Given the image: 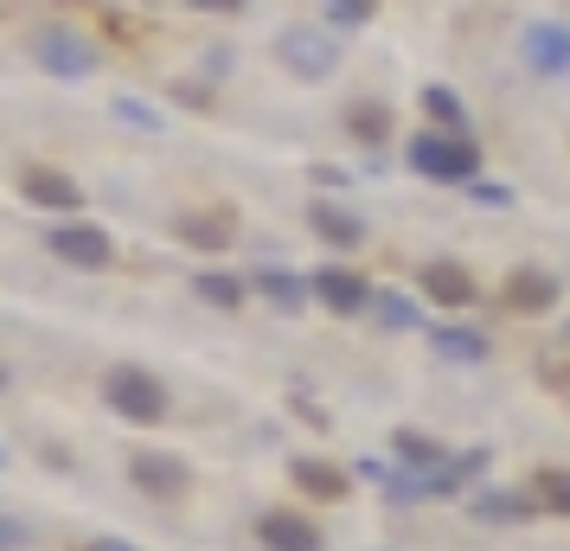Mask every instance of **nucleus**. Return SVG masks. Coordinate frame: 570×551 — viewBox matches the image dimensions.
I'll list each match as a JSON object with an SVG mask.
<instances>
[{"instance_id":"nucleus-1","label":"nucleus","mask_w":570,"mask_h":551,"mask_svg":"<svg viewBox=\"0 0 570 551\" xmlns=\"http://www.w3.org/2000/svg\"><path fill=\"white\" fill-rule=\"evenodd\" d=\"M104 397L122 411V417H135V423H160V411H167L160 385L141 366H116V372H109V385H104Z\"/></svg>"},{"instance_id":"nucleus-2","label":"nucleus","mask_w":570,"mask_h":551,"mask_svg":"<svg viewBox=\"0 0 570 551\" xmlns=\"http://www.w3.org/2000/svg\"><path fill=\"white\" fill-rule=\"evenodd\" d=\"M411 160H416V174H430V180H468L474 174V148L455 141V135H416Z\"/></svg>"},{"instance_id":"nucleus-3","label":"nucleus","mask_w":570,"mask_h":551,"mask_svg":"<svg viewBox=\"0 0 570 551\" xmlns=\"http://www.w3.org/2000/svg\"><path fill=\"white\" fill-rule=\"evenodd\" d=\"M135 488L148 500H186V488H193V474H186V462H174V455H160V449H141L129 462Z\"/></svg>"},{"instance_id":"nucleus-4","label":"nucleus","mask_w":570,"mask_h":551,"mask_svg":"<svg viewBox=\"0 0 570 551\" xmlns=\"http://www.w3.org/2000/svg\"><path fill=\"white\" fill-rule=\"evenodd\" d=\"M519 52H525V65H532L539 78H558V71H570V27H558V20H539V27H525Z\"/></svg>"},{"instance_id":"nucleus-5","label":"nucleus","mask_w":570,"mask_h":551,"mask_svg":"<svg viewBox=\"0 0 570 551\" xmlns=\"http://www.w3.org/2000/svg\"><path fill=\"white\" fill-rule=\"evenodd\" d=\"M283 65L288 71H302V78H327L340 65V46L334 39H321V32H283Z\"/></svg>"},{"instance_id":"nucleus-6","label":"nucleus","mask_w":570,"mask_h":551,"mask_svg":"<svg viewBox=\"0 0 570 551\" xmlns=\"http://www.w3.org/2000/svg\"><path fill=\"white\" fill-rule=\"evenodd\" d=\"M39 65L58 71V78H83V71H97V46H83L78 32H46L39 39Z\"/></svg>"},{"instance_id":"nucleus-7","label":"nucleus","mask_w":570,"mask_h":551,"mask_svg":"<svg viewBox=\"0 0 570 551\" xmlns=\"http://www.w3.org/2000/svg\"><path fill=\"white\" fill-rule=\"evenodd\" d=\"M46 244H52L65 263H83V269H104V263H109V237L90 232V225H58Z\"/></svg>"},{"instance_id":"nucleus-8","label":"nucleus","mask_w":570,"mask_h":551,"mask_svg":"<svg viewBox=\"0 0 570 551\" xmlns=\"http://www.w3.org/2000/svg\"><path fill=\"white\" fill-rule=\"evenodd\" d=\"M263 545L269 551H321V532H314L302 513H263Z\"/></svg>"},{"instance_id":"nucleus-9","label":"nucleus","mask_w":570,"mask_h":551,"mask_svg":"<svg viewBox=\"0 0 570 551\" xmlns=\"http://www.w3.org/2000/svg\"><path fill=\"white\" fill-rule=\"evenodd\" d=\"M423 289H430V302H442V308H468V302H474V283H468V269H455V263H430V269H423Z\"/></svg>"},{"instance_id":"nucleus-10","label":"nucleus","mask_w":570,"mask_h":551,"mask_svg":"<svg viewBox=\"0 0 570 551\" xmlns=\"http://www.w3.org/2000/svg\"><path fill=\"white\" fill-rule=\"evenodd\" d=\"M314 289H321V302L340 308V315H353V308L365 302V283H360V276H346V269H321V276H314Z\"/></svg>"},{"instance_id":"nucleus-11","label":"nucleus","mask_w":570,"mask_h":551,"mask_svg":"<svg viewBox=\"0 0 570 551\" xmlns=\"http://www.w3.org/2000/svg\"><path fill=\"white\" fill-rule=\"evenodd\" d=\"M295 481H302L314 500H346V474L327 469V462H295Z\"/></svg>"},{"instance_id":"nucleus-12","label":"nucleus","mask_w":570,"mask_h":551,"mask_svg":"<svg viewBox=\"0 0 570 551\" xmlns=\"http://www.w3.org/2000/svg\"><path fill=\"white\" fill-rule=\"evenodd\" d=\"M27 199H39V206H65V211H71V206L83 199V193H78L71 180H65V174H27Z\"/></svg>"},{"instance_id":"nucleus-13","label":"nucleus","mask_w":570,"mask_h":551,"mask_svg":"<svg viewBox=\"0 0 570 551\" xmlns=\"http://www.w3.org/2000/svg\"><path fill=\"white\" fill-rule=\"evenodd\" d=\"M180 237H193L199 250H225V244H232V218H225V211H206V218H186V225H180Z\"/></svg>"},{"instance_id":"nucleus-14","label":"nucleus","mask_w":570,"mask_h":551,"mask_svg":"<svg viewBox=\"0 0 570 551\" xmlns=\"http://www.w3.org/2000/svg\"><path fill=\"white\" fill-rule=\"evenodd\" d=\"M551 295H558V283H551V276H532V269L507 283V302H513V308H525V315H532V308H544Z\"/></svg>"},{"instance_id":"nucleus-15","label":"nucleus","mask_w":570,"mask_h":551,"mask_svg":"<svg viewBox=\"0 0 570 551\" xmlns=\"http://www.w3.org/2000/svg\"><path fill=\"white\" fill-rule=\"evenodd\" d=\"M314 232L327 237V244H340V250H346V244H360V225H353V218H340L334 206H314Z\"/></svg>"},{"instance_id":"nucleus-16","label":"nucleus","mask_w":570,"mask_h":551,"mask_svg":"<svg viewBox=\"0 0 570 551\" xmlns=\"http://www.w3.org/2000/svg\"><path fill=\"white\" fill-rule=\"evenodd\" d=\"M199 295L218 302V308H232V302H244V283H232V276H199Z\"/></svg>"},{"instance_id":"nucleus-17","label":"nucleus","mask_w":570,"mask_h":551,"mask_svg":"<svg viewBox=\"0 0 570 551\" xmlns=\"http://www.w3.org/2000/svg\"><path fill=\"white\" fill-rule=\"evenodd\" d=\"M539 494H544V506H558V513H570V474H558V469H551V474L539 481Z\"/></svg>"},{"instance_id":"nucleus-18","label":"nucleus","mask_w":570,"mask_h":551,"mask_svg":"<svg viewBox=\"0 0 570 551\" xmlns=\"http://www.w3.org/2000/svg\"><path fill=\"white\" fill-rule=\"evenodd\" d=\"M436 346H442V353H462V360H481V353H488L481 334H436Z\"/></svg>"},{"instance_id":"nucleus-19","label":"nucleus","mask_w":570,"mask_h":551,"mask_svg":"<svg viewBox=\"0 0 570 551\" xmlns=\"http://www.w3.org/2000/svg\"><path fill=\"white\" fill-rule=\"evenodd\" d=\"M423 104H430V116H436V122H455V129H462V104H455V97H449V90H430V97H423Z\"/></svg>"},{"instance_id":"nucleus-20","label":"nucleus","mask_w":570,"mask_h":551,"mask_svg":"<svg viewBox=\"0 0 570 551\" xmlns=\"http://www.w3.org/2000/svg\"><path fill=\"white\" fill-rule=\"evenodd\" d=\"M397 455H404V462H423V469H436V443H423V436H397Z\"/></svg>"},{"instance_id":"nucleus-21","label":"nucleus","mask_w":570,"mask_h":551,"mask_svg":"<svg viewBox=\"0 0 570 551\" xmlns=\"http://www.w3.org/2000/svg\"><path fill=\"white\" fill-rule=\"evenodd\" d=\"M263 289L276 295L283 308H295V302H302V283H288V276H263Z\"/></svg>"},{"instance_id":"nucleus-22","label":"nucleus","mask_w":570,"mask_h":551,"mask_svg":"<svg viewBox=\"0 0 570 551\" xmlns=\"http://www.w3.org/2000/svg\"><path fill=\"white\" fill-rule=\"evenodd\" d=\"M27 539H32V532H27L20 520H0V551H20Z\"/></svg>"},{"instance_id":"nucleus-23","label":"nucleus","mask_w":570,"mask_h":551,"mask_svg":"<svg viewBox=\"0 0 570 551\" xmlns=\"http://www.w3.org/2000/svg\"><path fill=\"white\" fill-rule=\"evenodd\" d=\"M365 13H372V7H365V0H334V20H353V27H360Z\"/></svg>"},{"instance_id":"nucleus-24","label":"nucleus","mask_w":570,"mask_h":551,"mask_svg":"<svg viewBox=\"0 0 570 551\" xmlns=\"http://www.w3.org/2000/svg\"><path fill=\"white\" fill-rule=\"evenodd\" d=\"M353 122H360L365 135H385V116H379V109H360V116H353Z\"/></svg>"},{"instance_id":"nucleus-25","label":"nucleus","mask_w":570,"mask_h":551,"mask_svg":"<svg viewBox=\"0 0 570 551\" xmlns=\"http://www.w3.org/2000/svg\"><path fill=\"white\" fill-rule=\"evenodd\" d=\"M193 7H212V13H237L244 0H193Z\"/></svg>"},{"instance_id":"nucleus-26","label":"nucleus","mask_w":570,"mask_h":551,"mask_svg":"<svg viewBox=\"0 0 570 551\" xmlns=\"http://www.w3.org/2000/svg\"><path fill=\"white\" fill-rule=\"evenodd\" d=\"M90 551H129V545H122V539H97Z\"/></svg>"}]
</instances>
